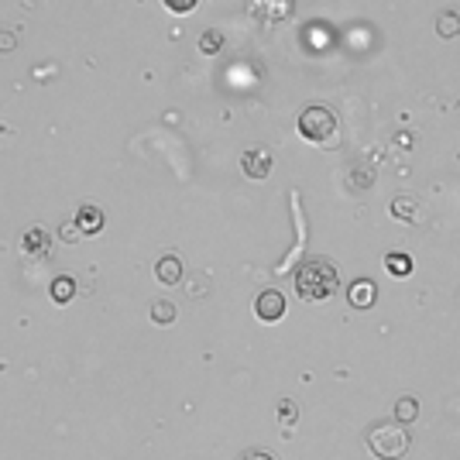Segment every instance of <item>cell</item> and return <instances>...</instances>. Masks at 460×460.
<instances>
[{
    "mask_svg": "<svg viewBox=\"0 0 460 460\" xmlns=\"http://www.w3.org/2000/svg\"><path fill=\"white\" fill-rule=\"evenodd\" d=\"M295 292H299V299H306V302H323V299H330L337 288H340V272H337V265L333 261H326V258H306L299 268H295Z\"/></svg>",
    "mask_w": 460,
    "mask_h": 460,
    "instance_id": "6da1fadb",
    "label": "cell"
},
{
    "mask_svg": "<svg viewBox=\"0 0 460 460\" xmlns=\"http://www.w3.org/2000/svg\"><path fill=\"white\" fill-rule=\"evenodd\" d=\"M365 440L378 460H402L409 454V433L402 423H374L365 433Z\"/></svg>",
    "mask_w": 460,
    "mask_h": 460,
    "instance_id": "7a4b0ae2",
    "label": "cell"
},
{
    "mask_svg": "<svg viewBox=\"0 0 460 460\" xmlns=\"http://www.w3.org/2000/svg\"><path fill=\"white\" fill-rule=\"evenodd\" d=\"M299 134L313 145H326L337 134V113L323 103H313L299 113Z\"/></svg>",
    "mask_w": 460,
    "mask_h": 460,
    "instance_id": "3957f363",
    "label": "cell"
},
{
    "mask_svg": "<svg viewBox=\"0 0 460 460\" xmlns=\"http://www.w3.org/2000/svg\"><path fill=\"white\" fill-rule=\"evenodd\" d=\"M241 169H244V176L248 179H268L272 176V151L268 148H248L244 155H241Z\"/></svg>",
    "mask_w": 460,
    "mask_h": 460,
    "instance_id": "277c9868",
    "label": "cell"
},
{
    "mask_svg": "<svg viewBox=\"0 0 460 460\" xmlns=\"http://www.w3.org/2000/svg\"><path fill=\"white\" fill-rule=\"evenodd\" d=\"M255 316L258 320H265V323H275L285 316V295L278 292V288H265V292H258V299H255Z\"/></svg>",
    "mask_w": 460,
    "mask_h": 460,
    "instance_id": "5b68a950",
    "label": "cell"
},
{
    "mask_svg": "<svg viewBox=\"0 0 460 460\" xmlns=\"http://www.w3.org/2000/svg\"><path fill=\"white\" fill-rule=\"evenodd\" d=\"M251 14L255 17H265V21H288L292 10H295V0H248Z\"/></svg>",
    "mask_w": 460,
    "mask_h": 460,
    "instance_id": "8992f818",
    "label": "cell"
},
{
    "mask_svg": "<svg viewBox=\"0 0 460 460\" xmlns=\"http://www.w3.org/2000/svg\"><path fill=\"white\" fill-rule=\"evenodd\" d=\"M347 302H351L354 309H371V306L378 302V285H374L371 278H354V282L347 285Z\"/></svg>",
    "mask_w": 460,
    "mask_h": 460,
    "instance_id": "52a82bcc",
    "label": "cell"
},
{
    "mask_svg": "<svg viewBox=\"0 0 460 460\" xmlns=\"http://www.w3.org/2000/svg\"><path fill=\"white\" fill-rule=\"evenodd\" d=\"M21 248H24V255H31V258H48V248H52L48 230H45V227H28Z\"/></svg>",
    "mask_w": 460,
    "mask_h": 460,
    "instance_id": "ba28073f",
    "label": "cell"
},
{
    "mask_svg": "<svg viewBox=\"0 0 460 460\" xmlns=\"http://www.w3.org/2000/svg\"><path fill=\"white\" fill-rule=\"evenodd\" d=\"M76 227L83 230V237H96V234L103 230V210L93 206V203H83V206L76 210Z\"/></svg>",
    "mask_w": 460,
    "mask_h": 460,
    "instance_id": "9c48e42d",
    "label": "cell"
},
{
    "mask_svg": "<svg viewBox=\"0 0 460 460\" xmlns=\"http://www.w3.org/2000/svg\"><path fill=\"white\" fill-rule=\"evenodd\" d=\"M155 278L162 285H179L183 282V258L179 255H162L155 261Z\"/></svg>",
    "mask_w": 460,
    "mask_h": 460,
    "instance_id": "30bf717a",
    "label": "cell"
},
{
    "mask_svg": "<svg viewBox=\"0 0 460 460\" xmlns=\"http://www.w3.org/2000/svg\"><path fill=\"white\" fill-rule=\"evenodd\" d=\"M433 28H436V38H447V42H450V38H457V35H460V14H457V10H440Z\"/></svg>",
    "mask_w": 460,
    "mask_h": 460,
    "instance_id": "8fae6325",
    "label": "cell"
},
{
    "mask_svg": "<svg viewBox=\"0 0 460 460\" xmlns=\"http://www.w3.org/2000/svg\"><path fill=\"white\" fill-rule=\"evenodd\" d=\"M73 295H76V278L73 275H59L55 282H52V299H55L59 306L73 302Z\"/></svg>",
    "mask_w": 460,
    "mask_h": 460,
    "instance_id": "7c38bea8",
    "label": "cell"
},
{
    "mask_svg": "<svg viewBox=\"0 0 460 460\" xmlns=\"http://www.w3.org/2000/svg\"><path fill=\"white\" fill-rule=\"evenodd\" d=\"M416 416H419V402L412 398V395H402L398 402H395V423H416Z\"/></svg>",
    "mask_w": 460,
    "mask_h": 460,
    "instance_id": "4fadbf2b",
    "label": "cell"
},
{
    "mask_svg": "<svg viewBox=\"0 0 460 460\" xmlns=\"http://www.w3.org/2000/svg\"><path fill=\"white\" fill-rule=\"evenodd\" d=\"M385 268H388L392 275L405 278L409 272H412V258H409V255H402V251H392V255L385 258Z\"/></svg>",
    "mask_w": 460,
    "mask_h": 460,
    "instance_id": "5bb4252c",
    "label": "cell"
},
{
    "mask_svg": "<svg viewBox=\"0 0 460 460\" xmlns=\"http://www.w3.org/2000/svg\"><path fill=\"white\" fill-rule=\"evenodd\" d=\"M388 210H392V217H398V220H416V199H412V196H395Z\"/></svg>",
    "mask_w": 460,
    "mask_h": 460,
    "instance_id": "9a60e30c",
    "label": "cell"
},
{
    "mask_svg": "<svg viewBox=\"0 0 460 460\" xmlns=\"http://www.w3.org/2000/svg\"><path fill=\"white\" fill-rule=\"evenodd\" d=\"M220 48H223V35H220L217 28L203 31V38H199V52H203V55H217Z\"/></svg>",
    "mask_w": 460,
    "mask_h": 460,
    "instance_id": "2e32d148",
    "label": "cell"
},
{
    "mask_svg": "<svg viewBox=\"0 0 460 460\" xmlns=\"http://www.w3.org/2000/svg\"><path fill=\"white\" fill-rule=\"evenodd\" d=\"M151 320H155V323H162V326L176 323V306H172V302H165V299L151 302Z\"/></svg>",
    "mask_w": 460,
    "mask_h": 460,
    "instance_id": "e0dca14e",
    "label": "cell"
},
{
    "mask_svg": "<svg viewBox=\"0 0 460 460\" xmlns=\"http://www.w3.org/2000/svg\"><path fill=\"white\" fill-rule=\"evenodd\" d=\"M295 419H299V405H295L292 398H282V402H278V423H282V426H292Z\"/></svg>",
    "mask_w": 460,
    "mask_h": 460,
    "instance_id": "ac0fdd59",
    "label": "cell"
},
{
    "mask_svg": "<svg viewBox=\"0 0 460 460\" xmlns=\"http://www.w3.org/2000/svg\"><path fill=\"white\" fill-rule=\"evenodd\" d=\"M59 237H62L66 244H76V241H83V230H80V227H76V220H73V223H62Z\"/></svg>",
    "mask_w": 460,
    "mask_h": 460,
    "instance_id": "d6986e66",
    "label": "cell"
},
{
    "mask_svg": "<svg viewBox=\"0 0 460 460\" xmlns=\"http://www.w3.org/2000/svg\"><path fill=\"white\" fill-rule=\"evenodd\" d=\"M162 3H165L172 14H189V10L196 7V0H162Z\"/></svg>",
    "mask_w": 460,
    "mask_h": 460,
    "instance_id": "ffe728a7",
    "label": "cell"
},
{
    "mask_svg": "<svg viewBox=\"0 0 460 460\" xmlns=\"http://www.w3.org/2000/svg\"><path fill=\"white\" fill-rule=\"evenodd\" d=\"M17 45V35L14 31H0V52H14Z\"/></svg>",
    "mask_w": 460,
    "mask_h": 460,
    "instance_id": "44dd1931",
    "label": "cell"
},
{
    "mask_svg": "<svg viewBox=\"0 0 460 460\" xmlns=\"http://www.w3.org/2000/svg\"><path fill=\"white\" fill-rule=\"evenodd\" d=\"M241 460H275V457H272V454H265V450H248Z\"/></svg>",
    "mask_w": 460,
    "mask_h": 460,
    "instance_id": "7402d4cb",
    "label": "cell"
}]
</instances>
